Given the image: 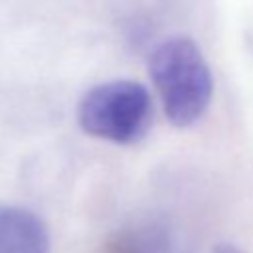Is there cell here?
<instances>
[{
    "mask_svg": "<svg viewBox=\"0 0 253 253\" xmlns=\"http://www.w3.org/2000/svg\"><path fill=\"white\" fill-rule=\"evenodd\" d=\"M148 71L174 126L186 128L202 119L211 101L213 79L194 40L180 36L160 42L150 53Z\"/></svg>",
    "mask_w": 253,
    "mask_h": 253,
    "instance_id": "1",
    "label": "cell"
},
{
    "mask_svg": "<svg viewBox=\"0 0 253 253\" xmlns=\"http://www.w3.org/2000/svg\"><path fill=\"white\" fill-rule=\"evenodd\" d=\"M77 123L95 138L115 144H134L150 128L152 99L144 85L136 81H105L81 97Z\"/></svg>",
    "mask_w": 253,
    "mask_h": 253,
    "instance_id": "2",
    "label": "cell"
},
{
    "mask_svg": "<svg viewBox=\"0 0 253 253\" xmlns=\"http://www.w3.org/2000/svg\"><path fill=\"white\" fill-rule=\"evenodd\" d=\"M0 253H49L43 219L20 206H0Z\"/></svg>",
    "mask_w": 253,
    "mask_h": 253,
    "instance_id": "3",
    "label": "cell"
},
{
    "mask_svg": "<svg viewBox=\"0 0 253 253\" xmlns=\"http://www.w3.org/2000/svg\"><path fill=\"white\" fill-rule=\"evenodd\" d=\"M211 253H247V251H243L235 243H217Z\"/></svg>",
    "mask_w": 253,
    "mask_h": 253,
    "instance_id": "4",
    "label": "cell"
}]
</instances>
